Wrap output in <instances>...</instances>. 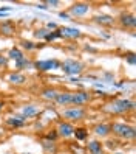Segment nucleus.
Wrapping results in <instances>:
<instances>
[{
  "label": "nucleus",
  "mask_w": 136,
  "mask_h": 154,
  "mask_svg": "<svg viewBox=\"0 0 136 154\" xmlns=\"http://www.w3.org/2000/svg\"><path fill=\"white\" fill-rule=\"evenodd\" d=\"M59 137L56 129H51L50 132H47V135H45V140H50V142H56V139Z\"/></svg>",
  "instance_id": "27"
},
{
  "label": "nucleus",
  "mask_w": 136,
  "mask_h": 154,
  "mask_svg": "<svg viewBox=\"0 0 136 154\" xmlns=\"http://www.w3.org/2000/svg\"><path fill=\"white\" fill-rule=\"evenodd\" d=\"M26 119H23V117L19 114V115H10V117H6L5 119V123L8 128H11V129H20V128H25L26 126Z\"/></svg>",
  "instance_id": "9"
},
{
  "label": "nucleus",
  "mask_w": 136,
  "mask_h": 154,
  "mask_svg": "<svg viewBox=\"0 0 136 154\" xmlns=\"http://www.w3.org/2000/svg\"><path fill=\"white\" fill-rule=\"evenodd\" d=\"M14 67L17 69V72H19V70H23V69H33V67H34V62H31L28 58L25 56L23 59L14 62Z\"/></svg>",
  "instance_id": "23"
},
{
  "label": "nucleus",
  "mask_w": 136,
  "mask_h": 154,
  "mask_svg": "<svg viewBox=\"0 0 136 154\" xmlns=\"http://www.w3.org/2000/svg\"><path fill=\"white\" fill-rule=\"evenodd\" d=\"M34 69L39 72H50V70H56L60 69V61L59 59H43V61H36L34 62Z\"/></svg>",
  "instance_id": "7"
},
{
  "label": "nucleus",
  "mask_w": 136,
  "mask_h": 154,
  "mask_svg": "<svg viewBox=\"0 0 136 154\" xmlns=\"http://www.w3.org/2000/svg\"><path fill=\"white\" fill-rule=\"evenodd\" d=\"M37 8H39V10H47V5H45V3H37Z\"/></svg>",
  "instance_id": "33"
},
{
  "label": "nucleus",
  "mask_w": 136,
  "mask_h": 154,
  "mask_svg": "<svg viewBox=\"0 0 136 154\" xmlns=\"http://www.w3.org/2000/svg\"><path fill=\"white\" fill-rule=\"evenodd\" d=\"M87 152L88 154H105L104 143L101 140H90L87 143Z\"/></svg>",
  "instance_id": "12"
},
{
  "label": "nucleus",
  "mask_w": 136,
  "mask_h": 154,
  "mask_svg": "<svg viewBox=\"0 0 136 154\" xmlns=\"http://www.w3.org/2000/svg\"><path fill=\"white\" fill-rule=\"evenodd\" d=\"M40 146L42 149L47 152V154H56L57 152V146H56V142H50V140H42L40 142Z\"/></svg>",
  "instance_id": "20"
},
{
  "label": "nucleus",
  "mask_w": 136,
  "mask_h": 154,
  "mask_svg": "<svg viewBox=\"0 0 136 154\" xmlns=\"http://www.w3.org/2000/svg\"><path fill=\"white\" fill-rule=\"evenodd\" d=\"M93 131H94V134L97 135V137H101V139L108 137V135L111 134V129H110V125H108V123H101V125H96Z\"/></svg>",
  "instance_id": "15"
},
{
  "label": "nucleus",
  "mask_w": 136,
  "mask_h": 154,
  "mask_svg": "<svg viewBox=\"0 0 136 154\" xmlns=\"http://www.w3.org/2000/svg\"><path fill=\"white\" fill-rule=\"evenodd\" d=\"M59 33L62 39H79L82 38V33L76 26H59Z\"/></svg>",
  "instance_id": "10"
},
{
  "label": "nucleus",
  "mask_w": 136,
  "mask_h": 154,
  "mask_svg": "<svg viewBox=\"0 0 136 154\" xmlns=\"http://www.w3.org/2000/svg\"><path fill=\"white\" fill-rule=\"evenodd\" d=\"M45 28H47L48 31H56V30L59 28V25H57V23H54V22H48Z\"/></svg>",
  "instance_id": "29"
},
{
  "label": "nucleus",
  "mask_w": 136,
  "mask_h": 154,
  "mask_svg": "<svg viewBox=\"0 0 136 154\" xmlns=\"http://www.w3.org/2000/svg\"><path fill=\"white\" fill-rule=\"evenodd\" d=\"M114 154H125V152H114Z\"/></svg>",
  "instance_id": "36"
},
{
  "label": "nucleus",
  "mask_w": 136,
  "mask_h": 154,
  "mask_svg": "<svg viewBox=\"0 0 136 154\" xmlns=\"http://www.w3.org/2000/svg\"><path fill=\"white\" fill-rule=\"evenodd\" d=\"M8 56H3V55H0V67H8Z\"/></svg>",
  "instance_id": "30"
},
{
  "label": "nucleus",
  "mask_w": 136,
  "mask_h": 154,
  "mask_svg": "<svg viewBox=\"0 0 136 154\" xmlns=\"http://www.w3.org/2000/svg\"><path fill=\"white\" fill-rule=\"evenodd\" d=\"M125 61L129 62L130 66H135V62H136V58H135V53H129V55H127V58H125Z\"/></svg>",
  "instance_id": "28"
},
{
  "label": "nucleus",
  "mask_w": 136,
  "mask_h": 154,
  "mask_svg": "<svg viewBox=\"0 0 136 154\" xmlns=\"http://www.w3.org/2000/svg\"><path fill=\"white\" fill-rule=\"evenodd\" d=\"M5 109V101H2V100H0V112H2Z\"/></svg>",
  "instance_id": "34"
},
{
  "label": "nucleus",
  "mask_w": 136,
  "mask_h": 154,
  "mask_svg": "<svg viewBox=\"0 0 136 154\" xmlns=\"http://www.w3.org/2000/svg\"><path fill=\"white\" fill-rule=\"evenodd\" d=\"M110 129H111V134H114L116 137H119L122 140H135V126L132 125H127L124 122H113L110 125Z\"/></svg>",
  "instance_id": "2"
},
{
  "label": "nucleus",
  "mask_w": 136,
  "mask_h": 154,
  "mask_svg": "<svg viewBox=\"0 0 136 154\" xmlns=\"http://www.w3.org/2000/svg\"><path fill=\"white\" fill-rule=\"evenodd\" d=\"M121 25L124 26V28H130V30H135V26H136V17L135 14H122L121 16V19H119Z\"/></svg>",
  "instance_id": "14"
},
{
  "label": "nucleus",
  "mask_w": 136,
  "mask_h": 154,
  "mask_svg": "<svg viewBox=\"0 0 136 154\" xmlns=\"http://www.w3.org/2000/svg\"><path fill=\"white\" fill-rule=\"evenodd\" d=\"M54 103H56L57 106H70L71 103V92H68V90H63V92H57L56 98H54Z\"/></svg>",
  "instance_id": "13"
},
{
  "label": "nucleus",
  "mask_w": 136,
  "mask_h": 154,
  "mask_svg": "<svg viewBox=\"0 0 136 154\" xmlns=\"http://www.w3.org/2000/svg\"><path fill=\"white\" fill-rule=\"evenodd\" d=\"M8 81L14 86H22V84L26 83V75L20 73V72H13V73H10V76H8Z\"/></svg>",
  "instance_id": "18"
},
{
  "label": "nucleus",
  "mask_w": 136,
  "mask_h": 154,
  "mask_svg": "<svg viewBox=\"0 0 136 154\" xmlns=\"http://www.w3.org/2000/svg\"><path fill=\"white\" fill-rule=\"evenodd\" d=\"M45 5H47V6H59L60 2H59V0H48V2H45Z\"/></svg>",
  "instance_id": "31"
},
{
  "label": "nucleus",
  "mask_w": 136,
  "mask_h": 154,
  "mask_svg": "<svg viewBox=\"0 0 136 154\" xmlns=\"http://www.w3.org/2000/svg\"><path fill=\"white\" fill-rule=\"evenodd\" d=\"M59 17H60V19H63V20H70V19H71L70 14H68V13H63V11L59 13Z\"/></svg>",
  "instance_id": "32"
},
{
  "label": "nucleus",
  "mask_w": 136,
  "mask_h": 154,
  "mask_svg": "<svg viewBox=\"0 0 136 154\" xmlns=\"http://www.w3.org/2000/svg\"><path fill=\"white\" fill-rule=\"evenodd\" d=\"M57 39H62V36L59 33V28L56 31H50L47 34V38H45V41H47V42H53V41H57Z\"/></svg>",
  "instance_id": "26"
},
{
  "label": "nucleus",
  "mask_w": 136,
  "mask_h": 154,
  "mask_svg": "<svg viewBox=\"0 0 136 154\" xmlns=\"http://www.w3.org/2000/svg\"><path fill=\"white\" fill-rule=\"evenodd\" d=\"M88 115V111L85 107H80V106H68L65 109H62L60 112V117L65 122H80L84 120L85 117Z\"/></svg>",
  "instance_id": "3"
},
{
  "label": "nucleus",
  "mask_w": 136,
  "mask_h": 154,
  "mask_svg": "<svg viewBox=\"0 0 136 154\" xmlns=\"http://www.w3.org/2000/svg\"><path fill=\"white\" fill-rule=\"evenodd\" d=\"M91 11V5L85 3V2H76L68 8V14L70 17H84Z\"/></svg>",
  "instance_id": "6"
},
{
  "label": "nucleus",
  "mask_w": 136,
  "mask_h": 154,
  "mask_svg": "<svg viewBox=\"0 0 136 154\" xmlns=\"http://www.w3.org/2000/svg\"><path fill=\"white\" fill-rule=\"evenodd\" d=\"M60 70L68 76H79L84 72V64L77 59L67 58L65 61L60 62Z\"/></svg>",
  "instance_id": "4"
},
{
  "label": "nucleus",
  "mask_w": 136,
  "mask_h": 154,
  "mask_svg": "<svg viewBox=\"0 0 136 154\" xmlns=\"http://www.w3.org/2000/svg\"><path fill=\"white\" fill-rule=\"evenodd\" d=\"M73 135L76 137V140L84 142V140H87V139H88V129H87V128H84V126H79V128H74Z\"/></svg>",
  "instance_id": "22"
},
{
  "label": "nucleus",
  "mask_w": 136,
  "mask_h": 154,
  "mask_svg": "<svg viewBox=\"0 0 136 154\" xmlns=\"http://www.w3.org/2000/svg\"><path fill=\"white\" fill-rule=\"evenodd\" d=\"M133 109H135V101L133 100H127V98H116L104 106V111L111 115H122Z\"/></svg>",
  "instance_id": "1"
},
{
  "label": "nucleus",
  "mask_w": 136,
  "mask_h": 154,
  "mask_svg": "<svg viewBox=\"0 0 136 154\" xmlns=\"http://www.w3.org/2000/svg\"><path fill=\"white\" fill-rule=\"evenodd\" d=\"M48 33H50V31L45 28V26H43V28H37V30L34 31V38H36V39H40V41H45V38H47Z\"/></svg>",
  "instance_id": "25"
},
{
  "label": "nucleus",
  "mask_w": 136,
  "mask_h": 154,
  "mask_svg": "<svg viewBox=\"0 0 136 154\" xmlns=\"http://www.w3.org/2000/svg\"><path fill=\"white\" fill-rule=\"evenodd\" d=\"M0 33L5 36H13L16 34V23L13 20H5L0 23Z\"/></svg>",
  "instance_id": "16"
},
{
  "label": "nucleus",
  "mask_w": 136,
  "mask_h": 154,
  "mask_svg": "<svg viewBox=\"0 0 136 154\" xmlns=\"http://www.w3.org/2000/svg\"><path fill=\"white\" fill-rule=\"evenodd\" d=\"M57 92H59V90L54 89V87H47V89H43L40 92V98L45 100V101H53L54 103V98H56Z\"/></svg>",
  "instance_id": "19"
},
{
  "label": "nucleus",
  "mask_w": 136,
  "mask_h": 154,
  "mask_svg": "<svg viewBox=\"0 0 136 154\" xmlns=\"http://www.w3.org/2000/svg\"><path fill=\"white\" fill-rule=\"evenodd\" d=\"M20 47L23 48V50H26V51H31V50H36L37 48V44H34L33 41H22L20 42Z\"/></svg>",
  "instance_id": "24"
},
{
  "label": "nucleus",
  "mask_w": 136,
  "mask_h": 154,
  "mask_svg": "<svg viewBox=\"0 0 136 154\" xmlns=\"http://www.w3.org/2000/svg\"><path fill=\"white\" fill-rule=\"evenodd\" d=\"M93 20L99 25H104V26H111L114 25V17L113 16H108V14H99V16H94Z\"/></svg>",
  "instance_id": "17"
},
{
  "label": "nucleus",
  "mask_w": 136,
  "mask_h": 154,
  "mask_svg": "<svg viewBox=\"0 0 136 154\" xmlns=\"http://www.w3.org/2000/svg\"><path fill=\"white\" fill-rule=\"evenodd\" d=\"M40 107L37 104H25L22 109H20V115L23 117V119L30 120V119H34V117L40 115Z\"/></svg>",
  "instance_id": "11"
},
{
  "label": "nucleus",
  "mask_w": 136,
  "mask_h": 154,
  "mask_svg": "<svg viewBox=\"0 0 136 154\" xmlns=\"http://www.w3.org/2000/svg\"><path fill=\"white\" fill-rule=\"evenodd\" d=\"M56 132L59 137L62 139H70L73 137V132H74V125L70 123V122H65V120H60L56 126Z\"/></svg>",
  "instance_id": "8"
},
{
  "label": "nucleus",
  "mask_w": 136,
  "mask_h": 154,
  "mask_svg": "<svg viewBox=\"0 0 136 154\" xmlns=\"http://www.w3.org/2000/svg\"><path fill=\"white\" fill-rule=\"evenodd\" d=\"M3 137V131H0V139H2Z\"/></svg>",
  "instance_id": "35"
},
{
  "label": "nucleus",
  "mask_w": 136,
  "mask_h": 154,
  "mask_svg": "<svg viewBox=\"0 0 136 154\" xmlns=\"http://www.w3.org/2000/svg\"><path fill=\"white\" fill-rule=\"evenodd\" d=\"M93 98V94L88 90H74L71 92V103L70 106H80L84 107L85 104H88Z\"/></svg>",
  "instance_id": "5"
},
{
  "label": "nucleus",
  "mask_w": 136,
  "mask_h": 154,
  "mask_svg": "<svg viewBox=\"0 0 136 154\" xmlns=\"http://www.w3.org/2000/svg\"><path fill=\"white\" fill-rule=\"evenodd\" d=\"M23 58H25V53H23L19 47H13L10 51H8V59H13L14 62L20 61V59H23Z\"/></svg>",
  "instance_id": "21"
}]
</instances>
